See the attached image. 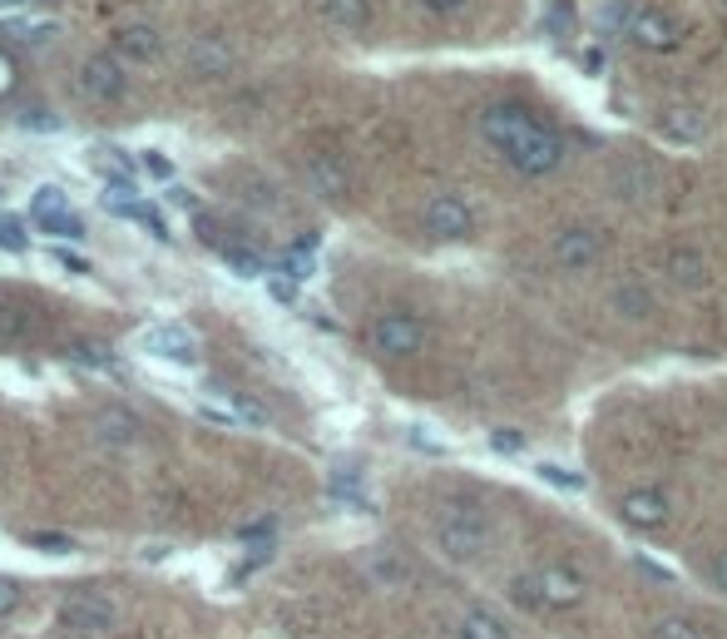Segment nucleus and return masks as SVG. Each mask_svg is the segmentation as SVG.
<instances>
[{
  "instance_id": "f257e3e1",
  "label": "nucleus",
  "mask_w": 727,
  "mask_h": 639,
  "mask_svg": "<svg viewBox=\"0 0 727 639\" xmlns=\"http://www.w3.org/2000/svg\"><path fill=\"white\" fill-rule=\"evenodd\" d=\"M475 124H481V140L524 179H545V173H555L565 164V140L540 120L535 109L500 99V105H485Z\"/></svg>"
},
{
  "instance_id": "f03ea898",
  "label": "nucleus",
  "mask_w": 727,
  "mask_h": 639,
  "mask_svg": "<svg viewBox=\"0 0 727 639\" xmlns=\"http://www.w3.org/2000/svg\"><path fill=\"white\" fill-rule=\"evenodd\" d=\"M485 541H490V516H485V506L471 501V496H450L436 516L440 555L456 560V565H471V560H481Z\"/></svg>"
},
{
  "instance_id": "7ed1b4c3",
  "label": "nucleus",
  "mask_w": 727,
  "mask_h": 639,
  "mask_svg": "<svg viewBox=\"0 0 727 639\" xmlns=\"http://www.w3.org/2000/svg\"><path fill=\"white\" fill-rule=\"evenodd\" d=\"M604 249H609V233H599L594 224H569L549 239V258H555V268H565V273L594 268V263L604 258Z\"/></svg>"
},
{
  "instance_id": "20e7f679",
  "label": "nucleus",
  "mask_w": 727,
  "mask_h": 639,
  "mask_svg": "<svg viewBox=\"0 0 727 639\" xmlns=\"http://www.w3.org/2000/svg\"><path fill=\"white\" fill-rule=\"evenodd\" d=\"M372 347L391 362L416 358L421 347H426V323H421L416 313H381L372 323Z\"/></svg>"
},
{
  "instance_id": "39448f33",
  "label": "nucleus",
  "mask_w": 727,
  "mask_h": 639,
  "mask_svg": "<svg viewBox=\"0 0 727 639\" xmlns=\"http://www.w3.org/2000/svg\"><path fill=\"white\" fill-rule=\"evenodd\" d=\"M60 619L75 635H105V629H114V600L99 595L95 586H80L60 600Z\"/></svg>"
},
{
  "instance_id": "423d86ee",
  "label": "nucleus",
  "mask_w": 727,
  "mask_h": 639,
  "mask_svg": "<svg viewBox=\"0 0 727 639\" xmlns=\"http://www.w3.org/2000/svg\"><path fill=\"white\" fill-rule=\"evenodd\" d=\"M623 35H629L633 45H643V50H653V55H674L678 40H683L678 21L664 11V5H633L629 31H623Z\"/></svg>"
},
{
  "instance_id": "0eeeda50",
  "label": "nucleus",
  "mask_w": 727,
  "mask_h": 639,
  "mask_svg": "<svg viewBox=\"0 0 727 639\" xmlns=\"http://www.w3.org/2000/svg\"><path fill=\"white\" fill-rule=\"evenodd\" d=\"M421 224H426L431 239L456 243V239H471L475 233V208L460 194H436L426 208H421Z\"/></svg>"
},
{
  "instance_id": "6e6552de",
  "label": "nucleus",
  "mask_w": 727,
  "mask_h": 639,
  "mask_svg": "<svg viewBox=\"0 0 727 639\" xmlns=\"http://www.w3.org/2000/svg\"><path fill=\"white\" fill-rule=\"evenodd\" d=\"M535 590H540V600H545V610H579L589 600L584 575L569 570V565H540Z\"/></svg>"
},
{
  "instance_id": "1a4fd4ad",
  "label": "nucleus",
  "mask_w": 727,
  "mask_h": 639,
  "mask_svg": "<svg viewBox=\"0 0 727 639\" xmlns=\"http://www.w3.org/2000/svg\"><path fill=\"white\" fill-rule=\"evenodd\" d=\"M619 516H623V526H633V531H664L668 526V496L658 486H633L629 496L619 501Z\"/></svg>"
},
{
  "instance_id": "9d476101",
  "label": "nucleus",
  "mask_w": 727,
  "mask_h": 639,
  "mask_svg": "<svg viewBox=\"0 0 727 639\" xmlns=\"http://www.w3.org/2000/svg\"><path fill=\"white\" fill-rule=\"evenodd\" d=\"M80 85H85V95H95V99H124L129 95V80H124L119 55H89L85 70H80Z\"/></svg>"
},
{
  "instance_id": "9b49d317",
  "label": "nucleus",
  "mask_w": 727,
  "mask_h": 639,
  "mask_svg": "<svg viewBox=\"0 0 727 639\" xmlns=\"http://www.w3.org/2000/svg\"><path fill=\"white\" fill-rule=\"evenodd\" d=\"M609 308L623 317V323H643V317L653 313V293H649V282L639 278H623L609 288Z\"/></svg>"
},
{
  "instance_id": "f8f14e48",
  "label": "nucleus",
  "mask_w": 727,
  "mask_h": 639,
  "mask_svg": "<svg viewBox=\"0 0 727 639\" xmlns=\"http://www.w3.org/2000/svg\"><path fill=\"white\" fill-rule=\"evenodd\" d=\"M144 347H149L154 358L183 362V367H189V362L198 358V347H193V337L183 333V327H149V333H144Z\"/></svg>"
},
{
  "instance_id": "ddd939ff",
  "label": "nucleus",
  "mask_w": 727,
  "mask_h": 639,
  "mask_svg": "<svg viewBox=\"0 0 727 639\" xmlns=\"http://www.w3.org/2000/svg\"><path fill=\"white\" fill-rule=\"evenodd\" d=\"M114 50L124 55V60H140V65H149V60H159L163 40L154 25H124V31L114 35Z\"/></svg>"
},
{
  "instance_id": "4468645a",
  "label": "nucleus",
  "mask_w": 727,
  "mask_h": 639,
  "mask_svg": "<svg viewBox=\"0 0 727 639\" xmlns=\"http://www.w3.org/2000/svg\"><path fill=\"white\" fill-rule=\"evenodd\" d=\"M456 639H510V625H505L495 610L471 605L465 615L456 619Z\"/></svg>"
},
{
  "instance_id": "2eb2a0df",
  "label": "nucleus",
  "mask_w": 727,
  "mask_h": 639,
  "mask_svg": "<svg viewBox=\"0 0 727 639\" xmlns=\"http://www.w3.org/2000/svg\"><path fill=\"white\" fill-rule=\"evenodd\" d=\"M664 268H668V282H674V288H703L707 282V263L698 249H674Z\"/></svg>"
},
{
  "instance_id": "dca6fc26",
  "label": "nucleus",
  "mask_w": 727,
  "mask_h": 639,
  "mask_svg": "<svg viewBox=\"0 0 727 639\" xmlns=\"http://www.w3.org/2000/svg\"><path fill=\"white\" fill-rule=\"evenodd\" d=\"M658 130H664L674 144H698L707 134V120L693 114V109H664V114H658Z\"/></svg>"
},
{
  "instance_id": "f3484780",
  "label": "nucleus",
  "mask_w": 727,
  "mask_h": 639,
  "mask_svg": "<svg viewBox=\"0 0 727 639\" xmlns=\"http://www.w3.org/2000/svg\"><path fill=\"white\" fill-rule=\"evenodd\" d=\"M95 426H99V436H105V442H114V446H129L134 436H140V422H134L124 407H109V412H99Z\"/></svg>"
},
{
  "instance_id": "a211bd4d",
  "label": "nucleus",
  "mask_w": 727,
  "mask_h": 639,
  "mask_svg": "<svg viewBox=\"0 0 727 639\" xmlns=\"http://www.w3.org/2000/svg\"><path fill=\"white\" fill-rule=\"evenodd\" d=\"M649 639H707V629H703V619H693V615H664L649 629Z\"/></svg>"
},
{
  "instance_id": "6ab92c4d",
  "label": "nucleus",
  "mask_w": 727,
  "mask_h": 639,
  "mask_svg": "<svg viewBox=\"0 0 727 639\" xmlns=\"http://www.w3.org/2000/svg\"><path fill=\"white\" fill-rule=\"evenodd\" d=\"M64 358L80 362V367H89V372H114L119 367L114 352H109V347H99V342H70V347H64Z\"/></svg>"
},
{
  "instance_id": "aec40b11",
  "label": "nucleus",
  "mask_w": 727,
  "mask_h": 639,
  "mask_svg": "<svg viewBox=\"0 0 727 639\" xmlns=\"http://www.w3.org/2000/svg\"><path fill=\"white\" fill-rule=\"evenodd\" d=\"M312 189H317V194H347V169L337 159H317L312 164Z\"/></svg>"
},
{
  "instance_id": "412c9836",
  "label": "nucleus",
  "mask_w": 727,
  "mask_h": 639,
  "mask_svg": "<svg viewBox=\"0 0 727 639\" xmlns=\"http://www.w3.org/2000/svg\"><path fill=\"white\" fill-rule=\"evenodd\" d=\"M327 15H332L337 25H347V31H362V25L372 21V5H366V0H327Z\"/></svg>"
},
{
  "instance_id": "4be33fe9",
  "label": "nucleus",
  "mask_w": 727,
  "mask_h": 639,
  "mask_svg": "<svg viewBox=\"0 0 727 639\" xmlns=\"http://www.w3.org/2000/svg\"><path fill=\"white\" fill-rule=\"evenodd\" d=\"M35 224H40L45 233H54V239H85V224H80L75 214H64V208H54V214H35Z\"/></svg>"
},
{
  "instance_id": "5701e85b",
  "label": "nucleus",
  "mask_w": 727,
  "mask_h": 639,
  "mask_svg": "<svg viewBox=\"0 0 727 639\" xmlns=\"http://www.w3.org/2000/svg\"><path fill=\"white\" fill-rule=\"evenodd\" d=\"M629 15H633L629 0H604V5H599V31L604 35H623V31H629Z\"/></svg>"
},
{
  "instance_id": "b1692460",
  "label": "nucleus",
  "mask_w": 727,
  "mask_h": 639,
  "mask_svg": "<svg viewBox=\"0 0 727 639\" xmlns=\"http://www.w3.org/2000/svg\"><path fill=\"white\" fill-rule=\"evenodd\" d=\"M89 159H95V164H105L99 173H114V184H129V173H134V169H129V159H124V154H119V149H109V144H95V149H89Z\"/></svg>"
},
{
  "instance_id": "393cba45",
  "label": "nucleus",
  "mask_w": 727,
  "mask_h": 639,
  "mask_svg": "<svg viewBox=\"0 0 727 639\" xmlns=\"http://www.w3.org/2000/svg\"><path fill=\"white\" fill-rule=\"evenodd\" d=\"M312 249H317V239H298L288 249V273H292V278H307V273H312Z\"/></svg>"
},
{
  "instance_id": "a878e982",
  "label": "nucleus",
  "mask_w": 727,
  "mask_h": 639,
  "mask_svg": "<svg viewBox=\"0 0 727 639\" xmlns=\"http://www.w3.org/2000/svg\"><path fill=\"white\" fill-rule=\"evenodd\" d=\"M510 595H514V605H524V610H545V600H540V590H535V575H514Z\"/></svg>"
},
{
  "instance_id": "bb28decb",
  "label": "nucleus",
  "mask_w": 727,
  "mask_h": 639,
  "mask_svg": "<svg viewBox=\"0 0 727 639\" xmlns=\"http://www.w3.org/2000/svg\"><path fill=\"white\" fill-rule=\"evenodd\" d=\"M0 249H5V253H25V249H31L25 228L15 224V218H5V214H0Z\"/></svg>"
},
{
  "instance_id": "cd10ccee",
  "label": "nucleus",
  "mask_w": 727,
  "mask_h": 639,
  "mask_svg": "<svg viewBox=\"0 0 727 639\" xmlns=\"http://www.w3.org/2000/svg\"><path fill=\"white\" fill-rule=\"evenodd\" d=\"M540 477H545L549 486H565V491H584V477H579V471H565V467H555V461H540Z\"/></svg>"
},
{
  "instance_id": "c85d7f7f",
  "label": "nucleus",
  "mask_w": 727,
  "mask_h": 639,
  "mask_svg": "<svg viewBox=\"0 0 727 639\" xmlns=\"http://www.w3.org/2000/svg\"><path fill=\"white\" fill-rule=\"evenodd\" d=\"M21 130H31V134H54V130H60V120H54L50 109H25V114H21Z\"/></svg>"
},
{
  "instance_id": "c756f323",
  "label": "nucleus",
  "mask_w": 727,
  "mask_h": 639,
  "mask_svg": "<svg viewBox=\"0 0 727 639\" xmlns=\"http://www.w3.org/2000/svg\"><path fill=\"white\" fill-rule=\"evenodd\" d=\"M268 288H272V298H278V303H292V298H298V278H292L288 268L268 273Z\"/></svg>"
},
{
  "instance_id": "7c9ffc66",
  "label": "nucleus",
  "mask_w": 727,
  "mask_h": 639,
  "mask_svg": "<svg viewBox=\"0 0 727 639\" xmlns=\"http://www.w3.org/2000/svg\"><path fill=\"white\" fill-rule=\"evenodd\" d=\"M15 610H21V586H15L11 575H0V619L15 615Z\"/></svg>"
},
{
  "instance_id": "2f4dec72",
  "label": "nucleus",
  "mask_w": 727,
  "mask_h": 639,
  "mask_svg": "<svg viewBox=\"0 0 727 639\" xmlns=\"http://www.w3.org/2000/svg\"><path fill=\"white\" fill-rule=\"evenodd\" d=\"M490 442H495V451H505V456L524 451V436H520V432H514V426H500V432H495V436H490Z\"/></svg>"
},
{
  "instance_id": "473e14b6",
  "label": "nucleus",
  "mask_w": 727,
  "mask_h": 639,
  "mask_svg": "<svg viewBox=\"0 0 727 639\" xmlns=\"http://www.w3.org/2000/svg\"><path fill=\"white\" fill-rule=\"evenodd\" d=\"M140 164H144V169H149V173H154V179H173V164H169V159H163V154L144 149V154H140Z\"/></svg>"
},
{
  "instance_id": "72a5a7b5",
  "label": "nucleus",
  "mask_w": 727,
  "mask_h": 639,
  "mask_svg": "<svg viewBox=\"0 0 727 639\" xmlns=\"http://www.w3.org/2000/svg\"><path fill=\"white\" fill-rule=\"evenodd\" d=\"M31 323V317L21 313V308H0V337H11V333H21V327Z\"/></svg>"
},
{
  "instance_id": "f704fd0d",
  "label": "nucleus",
  "mask_w": 727,
  "mask_h": 639,
  "mask_svg": "<svg viewBox=\"0 0 727 639\" xmlns=\"http://www.w3.org/2000/svg\"><path fill=\"white\" fill-rule=\"evenodd\" d=\"M707 580H713V586L727 595V551H717L713 560H707Z\"/></svg>"
},
{
  "instance_id": "c9c22d12",
  "label": "nucleus",
  "mask_w": 727,
  "mask_h": 639,
  "mask_svg": "<svg viewBox=\"0 0 727 639\" xmlns=\"http://www.w3.org/2000/svg\"><path fill=\"white\" fill-rule=\"evenodd\" d=\"M54 208H64V194L60 189H40L35 194V214H54Z\"/></svg>"
},
{
  "instance_id": "e433bc0d",
  "label": "nucleus",
  "mask_w": 727,
  "mask_h": 639,
  "mask_svg": "<svg viewBox=\"0 0 727 639\" xmlns=\"http://www.w3.org/2000/svg\"><path fill=\"white\" fill-rule=\"evenodd\" d=\"M11 89H15V60H11L5 50H0V99L11 95Z\"/></svg>"
},
{
  "instance_id": "4c0bfd02",
  "label": "nucleus",
  "mask_w": 727,
  "mask_h": 639,
  "mask_svg": "<svg viewBox=\"0 0 727 639\" xmlns=\"http://www.w3.org/2000/svg\"><path fill=\"white\" fill-rule=\"evenodd\" d=\"M31 545H40V551H50V555L70 551V541H64V535H31Z\"/></svg>"
},
{
  "instance_id": "58836bf2",
  "label": "nucleus",
  "mask_w": 727,
  "mask_h": 639,
  "mask_svg": "<svg viewBox=\"0 0 727 639\" xmlns=\"http://www.w3.org/2000/svg\"><path fill=\"white\" fill-rule=\"evenodd\" d=\"M555 31L569 35L574 31V15H569V0H555Z\"/></svg>"
},
{
  "instance_id": "ea45409f",
  "label": "nucleus",
  "mask_w": 727,
  "mask_h": 639,
  "mask_svg": "<svg viewBox=\"0 0 727 639\" xmlns=\"http://www.w3.org/2000/svg\"><path fill=\"white\" fill-rule=\"evenodd\" d=\"M421 5H426V11H436V15H446V11H460L465 0H421Z\"/></svg>"
}]
</instances>
